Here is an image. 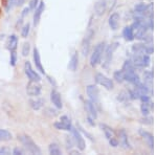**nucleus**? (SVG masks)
I'll return each instance as SVG.
<instances>
[{"label": "nucleus", "instance_id": "nucleus-1", "mask_svg": "<svg viewBox=\"0 0 157 155\" xmlns=\"http://www.w3.org/2000/svg\"><path fill=\"white\" fill-rule=\"evenodd\" d=\"M18 141L26 149L27 152H29L32 154H41V149L39 148V146L35 143L34 139L29 135H26V134L18 135Z\"/></svg>", "mask_w": 157, "mask_h": 155}, {"label": "nucleus", "instance_id": "nucleus-2", "mask_svg": "<svg viewBox=\"0 0 157 155\" xmlns=\"http://www.w3.org/2000/svg\"><path fill=\"white\" fill-rule=\"evenodd\" d=\"M106 43L105 42H100L95 45L94 49H93L92 54L90 56V65L92 67H95L102 62V58L104 56V52H105Z\"/></svg>", "mask_w": 157, "mask_h": 155}, {"label": "nucleus", "instance_id": "nucleus-3", "mask_svg": "<svg viewBox=\"0 0 157 155\" xmlns=\"http://www.w3.org/2000/svg\"><path fill=\"white\" fill-rule=\"evenodd\" d=\"M86 92L89 98V101L94 104L98 110H101V102H100V90L97 85H88L86 87Z\"/></svg>", "mask_w": 157, "mask_h": 155}, {"label": "nucleus", "instance_id": "nucleus-4", "mask_svg": "<svg viewBox=\"0 0 157 155\" xmlns=\"http://www.w3.org/2000/svg\"><path fill=\"white\" fill-rule=\"evenodd\" d=\"M24 72L27 79L29 81H32V82H38V83L41 82V76L36 70H34V68L32 67V64H30L29 61H26L24 63Z\"/></svg>", "mask_w": 157, "mask_h": 155}, {"label": "nucleus", "instance_id": "nucleus-5", "mask_svg": "<svg viewBox=\"0 0 157 155\" xmlns=\"http://www.w3.org/2000/svg\"><path fill=\"white\" fill-rule=\"evenodd\" d=\"M117 46H118V43L114 42V43H112V44L108 45L107 47H105V52H104V63H103L104 67H108L109 64L111 63L112 58H113V54H114Z\"/></svg>", "mask_w": 157, "mask_h": 155}, {"label": "nucleus", "instance_id": "nucleus-6", "mask_svg": "<svg viewBox=\"0 0 157 155\" xmlns=\"http://www.w3.org/2000/svg\"><path fill=\"white\" fill-rule=\"evenodd\" d=\"M95 82L98 85L103 86L104 88H106V89L108 90H112L113 88H114V83H113V81L111 80V79H109L107 76H105L104 73H101L98 72L95 75Z\"/></svg>", "mask_w": 157, "mask_h": 155}, {"label": "nucleus", "instance_id": "nucleus-7", "mask_svg": "<svg viewBox=\"0 0 157 155\" xmlns=\"http://www.w3.org/2000/svg\"><path fill=\"white\" fill-rule=\"evenodd\" d=\"M70 132H71L72 138H73V141H75V145H77L78 149L80 150V151H84L86 148V144L84 141V137H83V135L81 134L80 130L77 128H75V127H72Z\"/></svg>", "mask_w": 157, "mask_h": 155}, {"label": "nucleus", "instance_id": "nucleus-8", "mask_svg": "<svg viewBox=\"0 0 157 155\" xmlns=\"http://www.w3.org/2000/svg\"><path fill=\"white\" fill-rule=\"evenodd\" d=\"M94 35V32L92 29H89L87 32V34L85 35L84 39L82 41V46H81V50H82V54L84 56H87L90 52V45L91 41H92V37Z\"/></svg>", "mask_w": 157, "mask_h": 155}, {"label": "nucleus", "instance_id": "nucleus-9", "mask_svg": "<svg viewBox=\"0 0 157 155\" xmlns=\"http://www.w3.org/2000/svg\"><path fill=\"white\" fill-rule=\"evenodd\" d=\"M42 92V87L38 82H32L29 81V83L26 85V93L27 95L30 98L34 96H39Z\"/></svg>", "mask_w": 157, "mask_h": 155}, {"label": "nucleus", "instance_id": "nucleus-10", "mask_svg": "<svg viewBox=\"0 0 157 155\" xmlns=\"http://www.w3.org/2000/svg\"><path fill=\"white\" fill-rule=\"evenodd\" d=\"M45 10V3L44 1H40L39 4L36 9L34 10V18H33V22H34V25L37 26L38 24L40 23V20H41V17H42V14Z\"/></svg>", "mask_w": 157, "mask_h": 155}, {"label": "nucleus", "instance_id": "nucleus-11", "mask_svg": "<svg viewBox=\"0 0 157 155\" xmlns=\"http://www.w3.org/2000/svg\"><path fill=\"white\" fill-rule=\"evenodd\" d=\"M33 59H34V64L36 66V69L39 70L42 75H45L44 67H43L42 62H41V56H40L39 49H38L37 47H35L34 49H33Z\"/></svg>", "mask_w": 157, "mask_h": 155}, {"label": "nucleus", "instance_id": "nucleus-12", "mask_svg": "<svg viewBox=\"0 0 157 155\" xmlns=\"http://www.w3.org/2000/svg\"><path fill=\"white\" fill-rule=\"evenodd\" d=\"M50 101H52V105H54L57 109H62L63 108V103H62V98H61V93L58 90L52 89V91H50Z\"/></svg>", "mask_w": 157, "mask_h": 155}, {"label": "nucleus", "instance_id": "nucleus-13", "mask_svg": "<svg viewBox=\"0 0 157 155\" xmlns=\"http://www.w3.org/2000/svg\"><path fill=\"white\" fill-rule=\"evenodd\" d=\"M140 100H141V113L144 114L145 116H147L149 114V112H150L151 108L153 107V105H152L151 103V100L150 98H149L148 95H143L140 96Z\"/></svg>", "mask_w": 157, "mask_h": 155}, {"label": "nucleus", "instance_id": "nucleus-14", "mask_svg": "<svg viewBox=\"0 0 157 155\" xmlns=\"http://www.w3.org/2000/svg\"><path fill=\"white\" fill-rule=\"evenodd\" d=\"M85 109L88 113V116H90L92 119H97L98 118V109L94 106V104L91 101H85Z\"/></svg>", "mask_w": 157, "mask_h": 155}, {"label": "nucleus", "instance_id": "nucleus-15", "mask_svg": "<svg viewBox=\"0 0 157 155\" xmlns=\"http://www.w3.org/2000/svg\"><path fill=\"white\" fill-rule=\"evenodd\" d=\"M125 72V81L133 84V85H138V84H140L139 77L136 75L134 70H129V72Z\"/></svg>", "mask_w": 157, "mask_h": 155}, {"label": "nucleus", "instance_id": "nucleus-16", "mask_svg": "<svg viewBox=\"0 0 157 155\" xmlns=\"http://www.w3.org/2000/svg\"><path fill=\"white\" fill-rule=\"evenodd\" d=\"M29 104L33 110H40L44 106V100L39 96H34L29 101Z\"/></svg>", "mask_w": 157, "mask_h": 155}, {"label": "nucleus", "instance_id": "nucleus-17", "mask_svg": "<svg viewBox=\"0 0 157 155\" xmlns=\"http://www.w3.org/2000/svg\"><path fill=\"white\" fill-rule=\"evenodd\" d=\"M18 42H19V39L16 35H11L7 39V42H6V48L9 49V52H14V50L17 49L18 47Z\"/></svg>", "mask_w": 157, "mask_h": 155}, {"label": "nucleus", "instance_id": "nucleus-18", "mask_svg": "<svg viewBox=\"0 0 157 155\" xmlns=\"http://www.w3.org/2000/svg\"><path fill=\"white\" fill-rule=\"evenodd\" d=\"M139 134L140 136L144 138V141H146V144L149 146V148L151 150H153V145H154V141H153V135L150 133V132L146 131V130H139Z\"/></svg>", "mask_w": 157, "mask_h": 155}, {"label": "nucleus", "instance_id": "nucleus-19", "mask_svg": "<svg viewBox=\"0 0 157 155\" xmlns=\"http://www.w3.org/2000/svg\"><path fill=\"white\" fill-rule=\"evenodd\" d=\"M120 144L124 149H126V150L131 149V146L128 141V134L125 129H121L120 131Z\"/></svg>", "mask_w": 157, "mask_h": 155}, {"label": "nucleus", "instance_id": "nucleus-20", "mask_svg": "<svg viewBox=\"0 0 157 155\" xmlns=\"http://www.w3.org/2000/svg\"><path fill=\"white\" fill-rule=\"evenodd\" d=\"M118 24H120V14L118 13H113L109 17V26L111 27V29L116 30L118 29Z\"/></svg>", "mask_w": 157, "mask_h": 155}, {"label": "nucleus", "instance_id": "nucleus-21", "mask_svg": "<svg viewBox=\"0 0 157 155\" xmlns=\"http://www.w3.org/2000/svg\"><path fill=\"white\" fill-rule=\"evenodd\" d=\"M78 52H73L71 58L69 60V63H68V69L71 70V72H75L78 68Z\"/></svg>", "mask_w": 157, "mask_h": 155}, {"label": "nucleus", "instance_id": "nucleus-22", "mask_svg": "<svg viewBox=\"0 0 157 155\" xmlns=\"http://www.w3.org/2000/svg\"><path fill=\"white\" fill-rule=\"evenodd\" d=\"M123 37L125 38V40H127V41H133L134 40V30H133L132 25L126 26L125 29H123Z\"/></svg>", "mask_w": 157, "mask_h": 155}, {"label": "nucleus", "instance_id": "nucleus-23", "mask_svg": "<svg viewBox=\"0 0 157 155\" xmlns=\"http://www.w3.org/2000/svg\"><path fill=\"white\" fill-rule=\"evenodd\" d=\"M100 126H101V129H102L104 132V134H105V137L107 139H110L115 136V132L110 126L106 125V124H101Z\"/></svg>", "mask_w": 157, "mask_h": 155}, {"label": "nucleus", "instance_id": "nucleus-24", "mask_svg": "<svg viewBox=\"0 0 157 155\" xmlns=\"http://www.w3.org/2000/svg\"><path fill=\"white\" fill-rule=\"evenodd\" d=\"M106 7H107V4H106L105 0H102V1L98 2L97 6H95V14L98 16H102L104 13L106 12Z\"/></svg>", "mask_w": 157, "mask_h": 155}, {"label": "nucleus", "instance_id": "nucleus-25", "mask_svg": "<svg viewBox=\"0 0 157 155\" xmlns=\"http://www.w3.org/2000/svg\"><path fill=\"white\" fill-rule=\"evenodd\" d=\"M54 127L57 130H62V131H70L72 128V125H68V124H65L63 122H55L54 123Z\"/></svg>", "mask_w": 157, "mask_h": 155}, {"label": "nucleus", "instance_id": "nucleus-26", "mask_svg": "<svg viewBox=\"0 0 157 155\" xmlns=\"http://www.w3.org/2000/svg\"><path fill=\"white\" fill-rule=\"evenodd\" d=\"M48 152L52 155H61L62 154V150H61L60 146L57 143H52L48 146Z\"/></svg>", "mask_w": 157, "mask_h": 155}, {"label": "nucleus", "instance_id": "nucleus-27", "mask_svg": "<svg viewBox=\"0 0 157 155\" xmlns=\"http://www.w3.org/2000/svg\"><path fill=\"white\" fill-rule=\"evenodd\" d=\"M13 138V134L6 129H0V141H7Z\"/></svg>", "mask_w": 157, "mask_h": 155}, {"label": "nucleus", "instance_id": "nucleus-28", "mask_svg": "<svg viewBox=\"0 0 157 155\" xmlns=\"http://www.w3.org/2000/svg\"><path fill=\"white\" fill-rule=\"evenodd\" d=\"M144 80H145V85L150 89L153 85V73L151 72H145L144 73Z\"/></svg>", "mask_w": 157, "mask_h": 155}, {"label": "nucleus", "instance_id": "nucleus-29", "mask_svg": "<svg viewBox=\"0 0 157 155\" xmlns=\"http://www.w3.org/2000/svg\"><path fill=\"white\" fill-rule=\"evenodd\" d=\"M147 46L143 44H134L132 46V52L135 55H145Z\"/></svg>", "mask_w": 157, "mask_h": 155}, {"label": "nucleus", "instance_id": "nucleus-30", "mask_svg": "<svg viewBox=\"0 0 157 155\" xmlns=\"http://www.w3.org/2000/svg\"><path fill=\"white\" fill-rule=\"evenodd\" d=\"M113 79H115L118 83H121L125 81V72L123 70H116V72L113 73Z\"/></svg>", "mask_w": 157, "mask_h": 155}, {"label": "nucleus", "instance_id": "nucleus-31", "mask_svg": "<svg viewBox=\"0 0 157 155\" xmlns=\"http://www.w3.org/2000/svg\"><path fill=\"white\" fill-rule=\"evenodd\" d=\"M29 32H30V23L27 22L25 23L21 29V37L22 38H27L29 35Z\"/></svg>", "mask_w": 157, "mask_h": 155}, {"label": "nucleus", "instance_id": "nucleus-32", "mask_svg": "<svg viewBox=\"0 0 157 155\" xmlns=\"http://www.w3.org/2000/svg\"><path fill=\"white\" fill-rule=\"evenodd\" d=\"M146 7L147 6L145 3H138L135 6V9H134V11H135V14L136 15H141L143 16L144 13L146 11Z\"/></svg>", "mask_w": 157, "mask_h": 155}, {"label": "nucleus", "instance_id": "nucleus-33", "mask_svg": "<svg viewBox=\"0 0 157 155\" xmlns=\"http://www.w3.org/2000/svg\"><path fill=\"white\" fill-rule=\"evenodd\" d=\"M30 52V44L29 42H24L21 48V54L23 57H27Z\"/></svg>", "mask_w": 157, "mask_h": 155}, {"label": "nucleus", "instance_id": "nucleus-34", "mask_svg": "<svg viewBox=\"0 0 157 155\" xmlns=\"http://www.w3.org/2000/svg\"><path fill=\"white\" fill-rule=\"evenodd\" d=\"M17 60H18V56H17L16 50L11 52V55H10V64H11V66H13V67H14V66H16Z\"/></svg>", "mask_w": 157, "mask_h": 155}, {"label": "nucleus", "instance_id": "nucleus-35", "mask_svg": "<svg viewBox=\"0 0 157 155\" xmlns=\"http://www.w3.org/2000/svg\"><path fill=\"white\" fill-rule=\"evenodd\" d=\"M128 99H130V96H129V92H127V91H121L120 95H118V100L121 102L128 100Z\"/></svg>", "mask_w": 157, "mask_h": 155}, {"label": "nucleus", "instance_id": "nucleus-36", "mask_svg": "<svg viewBox=\"0 0 157 155\" xmlns=\"http://www.w3.org/2000/svg\"><path fill=\"white\" fill-rule=\"evenodd\" d=\"M39 2H40V0H29V7L30 9V11H34V10L38 6Z\"/></svg>", "mask_w": 157, "mask_h": 155}, {"label": "nucleus", "instance_id": "nucleus-37", "mask_svg": "<svg viewBox=\"0 0 157 155\" xmlns=\"http://www.w3.org/2000/svg\"><path fill=\"white\" fill-rule=\"evenodd\" d=\"M7 154H11V150L6 147H2L0 148V155H7Z\"/></svg>", "mask_w": 157, "mask_h": 155}, {"label": "nucleus", "instance_id": "nucleus-38", "mask_svg": "<svg viewBox=\"0 0 157 155\" xmlns=\"http://www.w3.org/2000/svg\"><path fill=\"white\" fill-rule=\"evenodd\" d=\"M16 0H6V12H9L15 4Z\"/></svg>", "mask_w": 157, "mask_h": 155}, {"label": "nucleus", "instance_id": "nucleus-39", "mask_svg": "<svg viewBox=\"0 0 157 155\" xmlns=\"http://www.w3.org/2000/svg\"><path fill=\"white\" fill-rule=\"evenodd\" d=\"M109 144H110V146H112L115 148V147L118 146V141L115 138V136H114V137H112V138L109 139Z\"/></svg>", "mask_w": 157, "mask_h": 155}, {"label": "nucleus", "instance_id": "nucleus-40", "mask_svg": "<svg viewBox=\"0 0 157 155\" xmlns=\"http://www.w3.org/2000/svg\"><path fill=\"white\" fill-rule=\"evenodd\" d=\"M13 154L14 155H22L23 154V150L17 147V148H15L14 150H13Z\"/></svg>", "mask_w": 157, "mask_h": 155}, {"label": "nucleus", "instance_id": "nucleus-41", "mask_svg": "<svg viewBox=\"0 0 157 155\" xmlns=\"http://www.w3.org/2000/svg\"><path fill=\"white\" fill-rule=\"evenodd\" d=\"M30 12V9L29 7H24V10L22 11V13H21V17L22 18H24L26 15H29V13Z\"/></svg>", "mask_w": 157, "mask_h": 155}, {"label": "nucleus", "instance_id": "nucleus-42", "mask_svg": "<svg viewBox=\"0 0 157 155\" xmlns=\"http://www.w3.org/2000/svg\"><path fill=\"white\" fill-rule=\"evenodd\" d=\"M24 2H25V0H17V1L15 2V3H16L17 6H21L22 4L24 3Z\"/></svg>", "mask_w": 157, "mask_h": 155}]
</instances>
